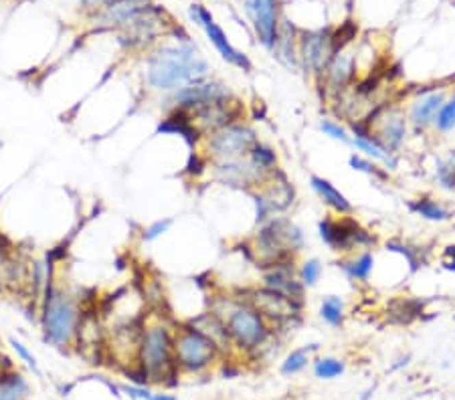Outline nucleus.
Here are the masks:
<instances>
[{
    "instance_id": "obj_9",
    "label": "nucleus",
    "mask_w": 455,
    "mask_h": 400,
    "mask_svg": "<svg viewBox=\"0 0 455 400\" xmlns=\"http://www.w3.org/2000/svg\"><path fill=\"white\" fill-rule=\"evenodd\" d=\"M257 142H259L257 132L245 121H237L203 138V148L207 162L235 160V158H247Z\"/></svg>"
},
{
    "instance_id": "obj_43",
    "label": "nucleus",
    "mask_w": 455,
    "mask_h": 400,
    "mask_svg": "<svg viewBox=\"0 0 455 400\" xmlns=\"http://www.w3.org/2000/svg\"><path fill=\"white\" fill-rule=\"evenodd\" d=\"M148 400H178V399L172 397V395H150V399Z\"/></svg>"
},
{
    "instance_id": "obj_16",
    "label": "nucleus",
    "mask_w": 455,
    "mask_h": 400,
    "mask_svg": "<svg viewBox=\"0 0 455 400\" xmlns=\"http://www.w3.org/2000/svg\"><path fill=\"white\" fill-rule=\"evenodd\" d=\"M261 285L271 289V291H278V293L286 295L288 299L295 301V303L304 305L306 287L302 285V281L297 277L295 259L263 267L261 269Z\"/></svg>"
},
{
    "instance_id": "obj_38",
    "label": "nucleus",
    "mask_w": 455,
    "mask_h": 400,
    "mask_svg": "<svg viewBox=\"0 0 455 400\" xmlns=\"http://www.w3.org/2000/svg\"><path fill=\"white\" fill-rule=\"evenodd\" d=\"M172 227V218H160V221H154L150 227H146L144 229V233H142V239L146 240V242H152V240L160 239L164 233H168V229Z\"/></svg>"
},
{
    "instance_id": "obj_11",
    "label": "nucleus",
    "mask_w": 455,
    "mask_h": 400,
    "mask_svg": "<svg viewBox=\"0 0 455 400\" xmlns=\"http://www.w3.org/2000/svg\"><path fill=\"white\" fill-rule=\"evenodd\" d=\"M237 295L241 299H245L251 308H255L273 327L290 323L293 318H297L302 314V308H304L302 303H295V301L288 299L286 295H282L278 291H271L263 285L243 289Z\"/></svg>"
},
{
    "instance_id": "obj_13",
    "label": "nucleus",
    "mask_w": 455,
    "mask_h": 400,
    "mask_svg": "<svg viewBox=\"0 0 455 400\" xmlns=\"http://www.w3.org/2000/svg\"><path fill=\"white\" fill-rule=\"evenodd\" d=\"M297 51H299V65L318 81L324 75L332 57L336 55L332 31L322 29V31L306 33L297 42Z\"/></svg>"
},
{
    "instance_id": "obj_36",
    "label": "nucleus",
    "mask_w": 455,
    "mask_h": 400,
    "mask_svg": "<svg viewBox=\"0 0 455 400\" xmlns=\"http://www.w3.org/2000/svg\"><path fill=\"white\" fill-rule=\"evenodd\" d=\"M320 129L324 132V136H328V138L336 140V142H342V144H352V136H350V132H348L344 125H340L338 121L322 120L320 121Z\"/></svg>"
},
{
    "instance_id": "obj_23",
    "label": "nucleus",
    "mask_w": 455,
    "mask_h": 400,
    "mask_svg": "<svg viewBox=\"0 0 455 400\" xmlns=\"http://www.w3.org/2000/svg\"><path fill=\"white\" fill-rule=\"evenodd\" d=\"M310 186H312V190L318 195V199L322 200V202L330 208L332 212H336L338 216L352 214V210H354L352 202L346 199V197H344V195L332 184L330 180H326V178L314 174V176L310 178Z\"/></svg>"
},
{
    "instance_id": "obj_8",
    "label": "nucleus",
    "mask_w": 455,
    "mask_h": 400,
    "mask_svg": "<svg viewBox=\"0 0 455 400\" xmlns=\"http://www.w3.org/2000/svg\"><path fill=\"white\" fill-rule=\"evenodd\" d=\"M320 239L324 240L336 253H354V251H369L376 245V239L371 231H367L356 218L350 214L344 216H324L318 223Z\"/></svg>"
},
{
    "instance_id": "obj_41",
    "label": "nucleus",
    "mask_w": 455,
    "mask_h": 400,
    "mask_svg": "<svg viewBox=\"0 0 455 400\" xmlns=\"http://www.w3.org/2000/svg\"><path fill=\"white\" fill-rule=\"evenodd\" d=\"M445 269L447 271H455V245L445 247Z\"/></svg>"
},
{
    "instance_id": "obj_3",
    "label": "nucleus",
    "mask_w": 455,
    "mask_h": 400,
    "mask_svg": "<svg viewBox=\"0 0 455 400\" xmlns=\"http://www.w3.org/2000/svg\"><path fill=\"white\" fill-rule=\"evenodd\" d=\"M83 314L77 299L57 287L53 277H49L41 297V327L45 342L55 348L71 346L77 338Z\"/></svg>"
},
{
    "instance_id": "obj_17",
    "label": "nucleus",
    "mask_w": 455,
    "mask_h": 400,
    "mask_svg": "<svg viewBox=\"0 0 455 400\" xmlns=\"http://www.w3.org/2000/svg\"><path fill=\"white\" fill-rule=\"evenodd\" d=\"M150 8V0H110L95 10L93 21L103 29H125Z\"/></svg>"
},
{
    "instance_id": "obj_34",
    "label": "nucleus",
    "mask_w": 455,
    "mask_h": 400,
    "mask_svg": "<svg viewBox=\"0 0 455 400\" xmlns=\"http://www.w3.org/2000/svg\"><path fill=\"white\" fill-rule=\"evenodd\" d=\"M344 372V362L338 358H318L314 362V374L322 380L338 378Z\"/></svg>"
},
{
    "instance_id": "obj_14",
    "label": "nucleus",
    "mask_w": 455,
    "mask_h": 400,
    "mask_svg": "<svg viewBox=\"0 0 455 400\" xmlns=\"http://www.w3.org/2000/svg\"><path fill=\"white\" fill-rule=\"evenodd\" d=\"M193 125L197 127V132L207 138L210 134L231 125V123H237V121H243V103L233 97V99H223V101H212L207 103L195 112L188 114Z\"/></svg>"
},
{
    "instance_id": "obj_27",
    "label": "nucleus",
    "mask_w": 455,
    "mask_h": 400,
    "mask_svg": "<svg viewBox=\"0 0 455 400\" xmlns=\"http://www.w3.org/2000/svg\"><path fill=\"white\" fill-rule=\"evenodd\" d=\"M411 210H413L417 216L425 218V221H431V223H443V221H450L452 218V212L450 208H445L441 202L429 199V197H419L413 200L411 204Z\"/></svg>"
},
{
    "instance_id": "obj_6",
    "label": "nucleus",
    "mask_w": 455,
    "mask_h": 400,
    "mask_svg": "<svg viewBox=\"0 0 455 400\" xmlns=\"http://www.w3.org/2000/svg\"><path fill=\"white\" fill-rule=\"evenodd\" d=\"M223 352L205 334L188 321L174 325V360L178 370L188 374H203L219 360Z\"/></svg>"
},
{
    "instance_id": "obj_33",
    "label": "nucleus",
    "mask_w": 455,
    "mask_h": 400,
    "mask_svg": "<svg viewBox=\"0 0 455 400\" xmlns=\"http://www.w3.org/2000/svg\"><path fill=\"white\" fill-rule=\"evenodd\" d=\"M350 166H352L354 170H358V172H365V174L373 176V178L380 180V182H386V180H389V172H386L382 166H378L376 162L369 160V158H362V156L352 154V156H350Z\"/></svg>"
},
{
    "instance_id": "obj_25",
    "label": "nucleus",
    "mask_w": 455,
    "mask_h": 400,
    "mask_svg": "<svg viewBox=\"0 0 455 400\" xmlns=\"http://www.w3.org/2000/svg\"><path fill=\"white\" fill-rule=\"evenodd\" d=\"M338 267L344 271V275L354 283H369L374 271L373 251H360L358 255L344 259L338 263Z\"/></svg>"
},
{
    "instance_id": "obj_35",
    "label": "nucleus",
    "mask_w": 455,
    "mask_h": 400,
    "mask_svg": "<svg viewBox=\"0 0 455 400\" xmlns=\"http://www.w3.org/2000/svg\"><path fill=\"white\" fill-rule=\"evenodd\" d=\"M435 176L443 188H455V152L450 154L447 158H439Z\"/></svg>"
},
{
    "instance_id": "obj_12",
    "label": "nucleus",
    "mask_w": 455,
    "mask_h": 400,
    "mask_svg": "<svg viewBox=\"0 0 455 400\" xmlns=\"http://www.w3.org/2000/svg\"><path fill=\"white\" fill-rule=\"evenodd\" d=\"M212 178L229 188H239V190H259L263 182L267 180V172L257 168L251 158H235V160H210L207 164Z\"/></svg>"
},
{
    "instance_id": "obj_29",
    "label": "nucleus",
    "mask_w": 455,
    "mask_h": 400,
    "mask_svg": "<svg viewBox=\"0 0 455 400\" xmlns=\"http://www.w3.org/2000/svg\"><path fill=\"white\" fill-rule=\"evenodd\" d=\"M249 158L251 162L257 166V168H261L263 172H267V174H271L275 168H280L278 166V152L271 148V146H267V144H263V142H257L255 144V148L251 150V154H249Z\"/></svg>"
},
{
    "instance_id": "obj_22",
    "label": "nucleus",
    "mask_w": 455,
    "mask_h": 400,
    "mask_svg": "<svg viewBox=\"0 0 455 400\" xmlns=\"http://www.w3.org/2000/svg\"><path fill=\"white\" fill-rule=\"evenodd\" d=\"M188 323H190L193 327H197L201 334H205L210 342H214L217 348H219L223 354L231 350L233 342H231V338H229V334H227L225 323L221 321L219 316H214L210 310H208V312H203V314H199V316H195L193 320H188Z\"/></svg>"
},
{
    "instance_id": "obj_20",
    "label": "nucleus",
    "mask_w": 455,
    "mask_h": 400,
    "mask_svg": "<svg viewBox=\"0 0 455 400\" xmlns=\"http://www.w3.org/2000/svg\"><path fill=\"white\" fill-rule=\"evenodd\" d=\"M203 31H205V35L208 37V40L214 45V49L219 51V55L227 61V63H231L233 67H237V69H243V71H251L253 69V65H251V59H249L245 53H241V51H237L229 39H227V35H225V31L214 23V18H210L207 21L203 27H201Z\"/></svg>"
},
{
    "instance_id": "obj_28",
    "label": "nucleus",
    "mask_w": 455,
    "mask_h": 400,
    "mask_svg": "<svg viewBox=\"0 0 455 400\" xmlns=\"http://www.w3.org/2000/svg\"><path fill=\"white\" fill-rule=\"evenodd\" d=\"M320 318L332 327H342L346 320V305L340 295H326L320 305Z\"/></svg>"
},
{
    "instance_id": "obj_30",
    "label": "nucleus",
    "mask_w": 455,
    "mask_h": 400,
    "mask_svg": "<svg viewBox=\"0 0 455 400\" xmlns=\"http://www.w3.org/2000/svg\"><path fill=\"white\" fill-rule=\"evenodd\" d=\"M318 350V344H310V348H297V350H291L288 354V358L282 362V374L291 376V374H297L302 372L308 362H310V352H316Z\"/></svg>"
},
{
    "instance_id": "obj_26",
    "label": "nucleus",
    "mask_w": 455,
    "mask_h": 400,
    "mask_svg": "<svg viewBox=\"0 0 455 400\" xmlns=\"http://www.w3.org/2000/svg\"><path fill=\"white\" fill-rule=\"evenodd\" d=\"M29 384L19 372H0V400H27Z\"/></svg>"
},
{
    "instance_id": "obj_40",
    "label": "nucleus",
    "mask_w": 455,
    "mask_h": 400,
    "mask_svg": "<svg viewBox=\"0 0 455 400\" xmlns=\"http://www.w3.org/2000/svg\"><path fill=\"white\" fill-rule=\"evenodd\" d=\"M122 390H124L125 395H130V399H136V400H148L150 399V395H152L146 386H136V384L124 386Z\"/></svg>"
},
{
    "instance_id": "obj_4",
    "label": "nucleus",
    "mask_w": 455,
    "mask_h": 400,
    "mask_svg": "<svg viewBox=\"0 0 455 400\" xmlns=\"http://www.w3.org/2000/svg\"><path fill=\"white\" fill-rule=\"evenodd\" d=\"M306 240L302 229L284 214L271 216L263 225H259L255 237L251 240V255L259 263V267H269L282 261L295 259Z\"/></svg>"
},
{
    "instance_id": "obj_19",
    "label": "nucleus",
    "mask_w": 455,
    "mask_h": 400,
    "mask_svg": "<svg viewBox=\"0 0 455 400\" xmlns=\"http://www.w3.org/2000/svg\"><path fill=\"white\" fill-rule=\"evenodd\" d=\"M445 103V91L443 89H425L419 91L409 103L407 120L415 132H425L433 125L437 112Z\"/></svg>"
},
{
    "instance_id": "obj_7",
    "label": "nucleus",
    "mask_w": 455,
    "mask_h": 400,
    "mask_svg": "<svg viewBox=\"0 0 455 400\" xmlns=\"http://www.w3.org/2000/svg\"><path fill=\"white\" fill-rule=\"evenodd\" d=\"M360 123L380 148L395 156L405 146L411 127L405 110L397 103H376Z\"/></svg>"
},
{
    "instance_id": "obj_1",
    "label": "nucleus",
    "mask_w": 455,
    "mask_h": 400,
    "mask_svg": "<svg viewBox=\"0 0 455 400\" xmlns=\"http://www.w3.org/2000/svg\"><path fill=\"white\" fill-rule=\"evenodd\" d=\"M210 65L199 55L197 47L188 40L178 45L158 47L146 59V85L158 93H174L176 89L207 79Z\"/></svg>"
},
{
    "instance_id": "obj_2",
    "label": "nucleus",
    "mask_w": 455,
    "mask_h": 400,
    "mask_svg": "<svg viewBox=\"0 0 455 400\" xmlns=\"http://www.w3.org/2000/svg\"><path fill=\"white\" fill-rule=\"evenodd\" d=\"M208 310L219 316L235 348L241 352H255L267 344L273 325L265 320L245 299L235 295H214Z\"/></svg>"
},
{
    "instance_id": "obj_42",
    "label": "nucleus",
    "mask_w": 455,
    "mask_h": 400,
    "mask_svg": "<svg viewBox=\"0 0 455 400\" xmlns=\"http://www.w3.org/2000/svg\"><path fill=\"white\" fill-rule=\"evenodd\" d=\"M79 2H82L85 8H95V10H97V8H101L103 4H108L110 0H79Z\"/></svg>"
},
{
    "instance_id": "obj_5",
    "label": "nucleus",
    "mask_w": 455,
    "mask_h": 400,
    "mask_svg": "<svg viewBox=\"0 0 455 400\" xmlns=\"http://www.w3.org/2000/svg\"><path fill=\"white\" fill-rule=\"evenodd\" d=\"M138 362L148 382L170 384L168 378L178 376V366L174 360V325L172 323L158 320L142 327Z\"/></svg>"
},
{
    "instance_id": "obj_39",
    "label": "nucleus",
    "mask_w": 455,
    "mask_h": 400,
    "mask_svg": "<svg viewBox=\"0 0 455 400\" xmlns=\"http://www.w3.org/2000/svg\"><path fill=\"white\" fill-rule=\"evenodd\" d=\"M188 16H190V21L197 25V27H203L207 21L212 18V14L208 12L207 8L203 6V4H193L190 8H188Z\"/></svg>"
},
{
    "instance_id": "obj_24",
    "label": "nucleus",
    "mask_w": 455,
    "mask_h": 400,
    "mask_svg": "<svg viewBox=\"0 0 455 400\" xmlns=\"http://www.w3.org/2000/svg\"><path fill=\"white\" fill-rule=\"evenodd\" d=\"M158 132L160 134H178L190 148H197L203 142V136L193 125L190 116L186 112H178V110L168 112V118L158 125Z\"/></svg>"
},
{
    "instance_id": "obj_31",
    "label": "nucleus",
    "mask_w": 455,
    "mask_h": 400,
    "mask_svg": "<svg viewBox=\"0 0 455 400\" xmlns=\"http://www.w3.org/2000/svg\"><path fill=\"white\" fill-rule=\"evenodd\" d=\"M322 275V263L320 259H306L299 267H297V277L302 281V285L308 289V287H314Z\"/></svg>"
},
{
    "instance_id": "obj_18",
    "label": "nucleus",
    "mask_w": 455,
    "mask_h": 400,
    "mask_svg": "<svg viewBox=\"0 0 455 400\" xmlns=\"http://www.w3.org/2000/svg\"><path fill=\"white\" fill-rule=\"evenodd\" d=\"M257 192L263 202L267 204L271 216H280L284 214L286 210H290L295 202V188L291 186V182L288 180L286 172H282L280 168H275L267 180L263 182V186L259 190H253Z\"/></svg>"
},
{
    "instance_id": "obj_37",
    "label": "nucleus",
    "mask_w": 455,
    "mask_h": 400,
    "mask_svg": "<svg viewBox=\"0 0 455 400\" xmlns=\"http://www.w3.org/2000/svg\"><path fill=\"white\" fill-rule=\"evenodd\" d=\"M8 342H10L12 350H14V352L19 354V358H21L23 362H27V366H29V368H31V370H33V372H35L37 376H41V368H39V362H37V358L33 356V352H31V350H29V348H27V346L23 344V342H19L16 338H10Z\"/></svg>"
},
{
    "instance_id": "obj_32",
    "label": "nucleus",
    "mask_w": 455,
    "mask_h": 400,
    "mask_svg": "<svg viewBox=\"0 0 455 400\" xmlns=\"http://www.w3.org/2000/svg\"><path fill=\"white\" fill-rule=\"evenodd\" d=\"M433 127L441 134H447L455 127V95L452 99H445V103L441 105V110L437 112Z\"/></svg>"
},
{
    "instance_id": "obj_15",
    "label": "nucleus",
    "mask_w": 455,
    "mask_h": 400,
    "mask_svg": "<svg viewBox=\"0 0 455 400\" xmlns=\"http://www.w3.org/2000/svg\"><path fill=\"white\" fill-rule=\"evenodd\" d=\"M245 10L253 23L259 42L273 51L280 35V4L278 0H245Z\"/></svg>"
},
{
    "instance_id": "obj_10",
    "label": "nucleus",
    "mask_w": 455,
    "mask_h": 400,
    "mask_svg": "<svg viewBox=\"0 0 455 400\" xmlns=\"http://www.w3.org/2000/svg\"><path fill=\"white\" fill-rule=\"evenodd\" d=\"M237 97L233 93V89L229 85H225L223 81L217 79H201L195 81V83H188L180 89H176L174 93L168 95L166 99V110L172 112V110H178V112H195L207 103L212 101H223V99H233Z\"/></svg>"
},
{
    "instance_id": "obj_21",
    "label": "nucleus",
    "mask_w": 455,
    "mask_h": 400,
    "mask_svg": "<svg viewBox=\"0 0 455 400\" xmlns=\"http://www.w3.org/2000/svg\"><path fill=\"white\" fill-rule=\"evenodd\" d=\"M350 136H352V146H356L369 160L380 164V166L386 168V170H397V166H399L397 156L391 154V152H386L384 148H380L373 138L365 132V127H362L360 121H354V123L350 125Z\"/></svg>"
}]
</instances>
